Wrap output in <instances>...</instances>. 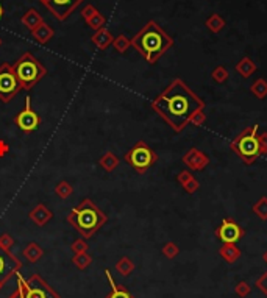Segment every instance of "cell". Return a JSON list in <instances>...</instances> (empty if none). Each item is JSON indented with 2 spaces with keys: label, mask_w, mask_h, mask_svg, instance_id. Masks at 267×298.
<instances>
[{
  "label": "cell",
  "mask_w": 267,
  "mask_h": 298,
  "mask_svg": "<svg viewBox=\"0 0 267 298\" xmlns=\"http://www.w3.org/2000/svg\"><path fill=\"white\" fill-rule=\"evenodd\" d=\"M152 108L172 130L180 133L187 127L199 109H205V101L191 91L183 80L175 78L152 101Z\"/></svg>",
  "instance_id": "cell-1"
},
{
  "label": "cell",
  "mask_w": 267,
  "mask_h": 298,
  "mask_svg": "<svg viewBox=\"0 0 267 298\" xmlns=\"http://www.w3.org/2000/svg\"><path fill=\"white\" fill-rule=\"evenodd\" d=\"M131 45L143 55L147 62L155 64L174 45V39L155 20H148L139 33L131 38Z\"/></svg>",
  "instance_id": "cell-2"
},
{
  "label": "cell",
  "mask_w": 267,
  "mask_h": 298,
  "mask_svg": "<svg viewBox=\"0 0 267 298\" xmlns=\"http://www.w3.org/2000/svg\"><path fill=\"white\" fill-rule=\"evenodd\" d=\"M67 220L84 238H91L94 233L106 223V216L89 199H84L80 205L70 211Z\"/></svg>",
  "instance_id": "cell-3"
},
{
  "label": "cell",
  "mask_w": 267,
  "mask_h": 298,
  "mask_svg": "<svg viewBox=\"0 0 267 298\" xmlns=\"http://www.w3.org/2000/svg\"><path fill=\"white\" fill-rule=\"evenodd\" d=\"M11 66H13L14 75L18 78L21 88L25 91H30L38 81H41L47 74V70L41 64V61H38L30 52L22 53Z\"/></svg>",
  "instance_id": "cell-4"
},
{
  "label": "cell",
  "mask_w": 267,
  "mask_h": 298,
  "mask_svg": "<svg viewBox=\"0 0 267 298\" xmlns=\"http://www.w3.org/2000/svg\"><path fill=\"white\" fill-rule=\"evenodd\" d=\"M258 130H260V125L255 123L252 127L246 128L244 131H241L231 142V150L236 153L247 166H252L253 162H256L258 156H260Z\"/></svg>",
  "instance_id": "cell-5"
},
{
  "label": "cell",
  "mask_w": 267,
  "mask_h": 298,
  "mask_svg": "<svg viewBox=\"0 0 267 298\" xmlns=\"http://www.w3.org/2000/svg\"><path fill=\"white\" fill-rule=\"evenodd\" d=\"M123 159L127 161L136 172L144 174L147 169H150L156 162L158 156H156V153L145 142L139 140V142H136L127 153H125Z\"/></svg>",
  "instance_id": "cell-6"
},
{
  "label": "cell",
  "mask_w": 267,
  "mask_h": 298,
  "mask_svg": "<svg viewBox=\"0 0 267 298\" xmlns=\"http://www.w3.org/2000/svg\"><path fill=\"white\" fill-rule=\"evenodd\" d=\"M21 89L22 88L14 75L13 66L8 64V62H3L0 66V100L3 103H8Z\"/></svg>",
  "instance_id": "cell-7"
},
{
  "label": "cell",
  "mask_w": 267,
  "mask_h": 298,
  "mask_svg": "<svg viewBox=\"0 0 267 298\" xmlns=\"http://www.w3.org/2000/svg\"><path fill=\"white\" fill-rule=\"evenodd\" d=\"M58 20H66L84 0H39Z\"/></svg>",
  "instance_id": "cell-8"
},
{
  "label": "cell",
  "mask_w": 267,
  "mask_h": 298,
  "mask_svg": "<svg viewBox=\"0 0 267 298\" xmlns=\"http://www.w3.org/2000/svg\"><path fill=\"white\" fill-rule=\"evenodd\" d=\"M216 236L224 244H236L241 238H244V230L241 228V225L236 220L225 217L216 228Z\"/></svg>",
  "instance_id": "cell-9"
},
{
  "label": "cell",
  "mask_w": 267,
  "mask_h": 298,
  "mask_svg": "<svg viewBox=\"0 0 267 298\" xmlns=\"http://www.w3.org/2000/svg\"><path fill=\"white\" fill-rule=\"evenodd\" d=\"M30 100H31L30 97L25 99V108H23L22 111L14 117V123L18 125V127H19L22 131H25V133H31V131L38 130L39 122H41L38 113L31 109Z\"/></svg>",
  "instance_id": "cell-10"
},
{
  "label": "cell",
  "mask_w": 267,
  "mask_h": 298,
  "mask_svg": "<svg viewBox=\"0 0 267 298\" xmlns=\"http://www.w3.org/2000/svg\"><path fill=\"white\" fill-rule=\"evenodd\" d=\"M18 278L21 279V283H22L25 298H57V297H55V294L50 291V287H47L39 278L33 277L30 281H25L22 278V275H19V273H18Z\"/></svg>",
  "instance_id": "cell-11"
},
{
  "label": "cell",
  "mask_w": 267,
  "mask_h": 298,
  "mask_svg": "<svg viewBox=\"0 0 267 298\" xmlns=\"http://www.w3.org/2000/svg\"><path fill=\"white\" fill-rule=\"evenodd\" d=\"M182 161L186 164L187 167H189L191 170H203L205 167H208V164H209V156L206 153H203L202 150H199V148H189L185 155H183V158Z\"/></svg>",
  "instance_id": "cell-12"
},
{
  "label": "cell",
  "mask_w": 267,
  "mask_h": 298,
  "mask_svg": "<svg viewBox=\"0 0 267 298\" xmlns=\"http://www.w3.org/2000/svg\"><path fill=\"white\" fill-rule=\"evenodd\" d=\"M21 267V262L14 256L8 253V250L0 245V287L5 283V279Z\"/></svg>",
  "instance_id": "cell-13"
},
{
  "label": "cell",
  "mask_w": 267,
  "mask_h": 298,
  "mask_svg": "<svg viewBox=\"0 0 267 298\" xmlns=\"http://www.w3.org/2000/svg\"><path fill=\"white\" fill-rule=\"evenodd\" d=\"M82 18L84 19V22L88 23V25L92 30H96V31L100 30V28H103L105 23H106L105 16H102L96 10V6H92V5H88V6L83 8V10H82Z\"/></svg>",
  "instance_id": "cell-14"
},
{
  "label": "cell",
  "mask_w": 267,
  "mask_h": 298,
  "mask_svg": "<svg viewBox=\"0 0 267 298\" xmlns=\"http://www.w3.org/2000/svg\"><path fill=\"white\" fill-rule=\"evenodd\" d=\"M177 181L183 186V189H185L187 194L197 192L199 187H200L199 179L195 178L189 170H182V172H180V174L177 175Z\"/></svg>",
  "instance_id": "cell-15"
},
{
  "label": "cell",
  "mask_w": 267,
  "mask_h": 298,
  "mask_svg": "<svg viewBox=\"0 0 267 298\" xmlns=\"http://www.w3.org/2000/svg\"><path fill=\"white\" fill-rule=\"evenodd\" d=\"M30 33H31V38H33L38 44H47L55 36L53 28L47 22H42L41 25H38L35 30H31Z\"/></svg>",
  "instance_id": "cell-16"
},
{
  "label": "cell",
  "mask_w": 267,
  "mask_h": 298,
  "mask_svg": "<svg viewBox=\"0 0 267 298\" xmlns=\"http://www.w3.org/2000/svg\"><path fill=\"white\" fill-rule=\"evenodd\" d=\"M91 41L94 42V45L97 47V49H100V50H105L106 47H109L113 44V41H114V38H113V35L109 33V31L103 27V28H100V30H97L96 33H94L92 36H91Z\"/></svg>",
  "instance_id": "cell-17"
},
{
  "label": "cell",
  "mask_w": 267,
  "mask_h": 298,
  "mask_svg": "<svg viewBox=\"0 0 267 298\" xmlns=\"http://www.w3.org/2000/svg\"><path fill=\"white\" fill-rule=\"evenodd\" d=\"M219 255L225 262L234 264L241 258V250L236 244H222V247L219 248Z\"/></svg>",
  "instance_id": "cell-18"
},
{
  "label": "cell",
  "mask_w": 267,
  "mask_h": 298,
  "mask_svg": "<svg viewBox=\"0 0 267 298\" xmlns=\"http://www.w3.org/2000/svg\"><path fill=\"white\" fill-rule=\"evenodd\" d=\"M21 22H22L23 27H27L31 31V30H35L38 25H41L44 19H42V16L35 10V8H30V10H27V13L22 16Z\"/></svg>",
  "instance_id": "cell-19"
},
{
  "label": "cell",
  "mask_w": 267,
  "mask_h": 298,
  "mask_svg": "<svg viewBox=\"0 0 267 298\" xmlns=\"http://www.w3.org/2000/svg\"><path fill=\"white\" fill-rule=\"evenodd\" d=\"M256 62L252 60V58H248V57H244L242 58L238 64H236V72L241 75V77H244V78H248V77H252L255 72H256Z\"/></svg>",
  "instance_id": "cell-20"
},
{
  "label": "cell",
  "mask_w": 267,
  "mask_h": 298,
  "mask_svg": "<svg viewBox=\"0 0 267 298\" xmlns=\"http://www.w3.org/2000/svg\"><path fill=\"white\" fill-rule=\"evenodd\" d=\"M52 216H53V214H52L50 211L47 209L44 205H38V206L30 213V219H31V220H33L36 225H45V223L52 219Z\"/></svg>",
  "instance_id": "cell-21"
},
{
  "label": "cell",
  "mask_w": 267,
  "mask_h": 298,
  "mask_svg": "<svg viewBox=\"0 0 267 298\" xmlns=\"http://www.w3.org/2000/svg\"><path fill=\"white\" fill-rule=\"evenodd\" d=\"M205 25L208 27V30L209 31H213V33H219V31H222L224 28H225V20H224V18L222 16H219V14H216V13H213L209 16V18L205 20Z\"/></svg>",
  "instance_id": "cell-22"
},
{
  "label": "cell",
  "mask_w": 267,
  "mask_h": 298,
  "mask_svg": "<svg viewBox=\"0 0 267 298\" xmlns=\"http://www.w3.org/2000/svg\"><path fill=\"white\" fill-rule=\"evenodd\" d=\"M99 164H100V166L103 167L106 172H111V170H114L117 166H119V158H117L116 155H113L111 152H106V153L100 158Z\"/></svg>",
  "instance_id": "cell-23"
},
{
  "label": "cell",
  "mask_w": 267,
  "mask_h": 298,
  "mask_svg": "<svg viewBox=\"0 0 267 298\" xmlns=\"http://www.w3.org/2000/svg\"><path fill=\"white\" fill-rule=\"evenodd\" d=\"M250 91H252V94L256 99L267 97V81L264 78H258V80L253 81L252 86H250Z\"/></svg>",
  "instance_id": "cell-24"
},
{
  "label": "cell",
  "mask_w": 267,
  "mask_h": 298,
  "mask_svg": "<svg viewBox=\"0 0 267 298\" xmlns=\"http://www.w3.org/2000/svg\"><path fill=\"white\" fill-rule=\"evenodd\" d=\"M106 273V277H108V281H109V286H111V295H109L108 298H131V295L125 291V289H119L116 286L114 283V279L111 277V273H109V270L105 272Z\"/></svg>",
  "instance_id": "cell-25"
},
{
  "label": "cell",
  "mask_w": 267,
  "mask_h": 298,
  "mask_svg": "<svg viewBox=\"0 0 267 298\" xmlns=\"http://www.w3.org/2000/svg\"><path fill=\"white\" fill-rule=\"evenodd\" d=\"M113 47H114V50L116 52H119V53H125L127 52L130 47H131V41L130 39L125 36V35H119V36H116L114 38V41H113Z\"/></svg>",
  "instance_id": "cell-26"
},
{
  "label": "cell",
  "mask_w": 267,
  "mask_h": 298,
  "mask_svg": "<svg viewBox=\"0 0 267 298\" xmlns=\"http://www.w3.org/2000/svg\"><path fill=\"white\" fill-rule=\"evenodd\" d=\"M252 211L261 219V220H267V197L266 195H263V197L255 203L252 206Z\"/></svg>",
  "instance_id": "cell-27"
},
{
  "label": "cell",
  "mask_w": 267,
  "mask_h": 298,
  "mask_svg": "<svg viewBox=\"0 0 267 298\" xmlns=\"http://www.w3.org/2000/svg\"><path fill=\"white\" fill-rule=\"evenodd\" d=\"M228 70H226L225 66H217L213 72H211V78H213V81L217 83V84H224L226 80H228Z\"/></svg>",
  "instance_id": "cell-28"
},
{
  "label": "cell",
  "mask_w": 267,
  "mask_h": 298,
  "mask_svg": "<svg viewBox=\"0 0 267 298\" xmlns=\"http://www.w3.org/2000/svg\"><path fill=\"white\" fill-rule=\"evenodd\" d=\"M23 255H25V258H27L30 262H35L38 258L42 256V250L39 248L36 244H30V245L27 247L25 252H23Z\"/></svg>",
  "instance_id": "cell-29"
},
{
  "label": "cell",
  "mask_w": 267,
  "mask_h": 298,
  "mask_svg": "<svg viewBox=\"0 0 267 298\" xmlns=\"http://www.w3.org/2000/svg\"><path fill=\"white\" fill-rule=\"evenodd\" d=\"M178 253H180V248L175 242H167V244L163 247V255L169 258V259H174L175 256H178Z\"/></svg>",
  "instance_id": "cell-30"
},
{
  "label": "cell",
  "mask_w": 267,
  "mask_h": 298,
  "mask_svg": "<svg viewBox=\"0 0 267 298\" xmlns=\"http://www.w3.org/2000/svg\"><path fill=\"white\" fill-rule=\"evenodd\" d=\"M133 269H135V265H133V262L128 259V258H122L121 262H117V270H119L122 275H130V273L133 272Z\"/></svg>",
  "instance_id": "cell-31"
},
{
  "label": "cell",
  "mask_w": 267,
  "mask_h": 298,
  "mask_svg": "<svg viewBox=\"0 0 267 298\" xmlns=\"http://www.w3.org/2000/svg\"><path fill=\"white\" fill-rule=\"evenodd\" d=\"M250 292H252V287H250V284L247 283V281H239V283L236 284V287H234V294H236L238 297H241V298L248 297Z\"/></svg>",
  "instance_id": "cell-32"
},
{
  "label": "cell",
  "mask_w": 267,
  "mask_h": 298,
  "mask_svg": "<svg viewBox=\"0 0 267 298\" xmlns=\"http://www.w3.org/2000/svg\"><path fill=\"white\" fill-rule=\"evenodd\" d=\"M72 194V186H70L69 183L66 181H62L57 186V195L61 199H67L69 195Z\"/></svg>",
  "instance_id": "cell-33"
},
{
  "label": "cell",
  "mask_w": 267,
  "mask_h": 298,
  "mask_svg": "<svg viewBox=\"0 0 267 298\" xmlns=\"http://www.w3.org/2000/svg\"><path fill=\"white\" fill-rule=\"evenodd\" d=\"M206 122V114H205V109H199L197 113L192 116V119L189 123H192L194 127H202L203 123Z\"/></svg>",
  "instance_id": "cell-34"
},
{
  "label": "cell",
  "mask_w": 267,
  "mask_h": 298,
  "mask_svg": "<svg viewBox=\"0 0 267 298\" xmlns=\"http://www.w3.org/2000/svg\"><path fill=\"white\" fill-rule=\"evenodd\" d=\"M74 262H75L80 269H84L86 265H89L91 258H89V256H86L84 253H78V255L74 258Z\"/></svg>",
  "instance_id": "cell-35"
},
{
  "label": "cell",
  "mask_w": 267,
  "mask_h": 298,
  "mask_svg": "<svg viewBox=\"0 0 267 298\" xmlns=\"http://www.w3.org/2000/svg\"><path fill=\"white\" fill-rule=\"evenodd\" d=\"M258 144H260V156L267 155V131L258 135Z\"/></svg>",
  "instance_id": "cell-36"
},
{
  "label": "cell",
  "mask_w": 267,
  "mask_h": 298,
  "mask_svg": "<svg viewBox=\"0 0 267 298\" xmlns=\"http://www.w3.org/2000/svg\"><path fill=\"white\" fill-rule=\"evenodd\" d=\"M256 287L267 297V272H264L263 275L256 279Z\"/></svg>",
  "instance_id": "cell-37"
},
{
  "label": "cell",
  "mask_w": 267,
  "mask_h": 298,
  "mask_svg": "<svg viewBox=\"0 0 267 298\" xmlns=\"http://www.w3.org/2000/svg\"><path fill=\"white\" fill-rule=\"evenodd\" d=\"M72 250H74V252H77V253H84V250H86L84 242H83V240L75 242V244L72 245Z\"/></svg>",
  "instance_id": "cell-38"
},
{
  "label": "cell",
  "mask_w": 267,
  "mask_h": 298,
  "mask_svg": "<svg viewBox=\"0 0 267 298\" xmlns=\"http://www.w3.org/2000/svg\"><path fill=\"white\" fill-rule=\"evenodd\" d=\"M10 298H25V294H23V287H22V283H21L19 278H18V292H16L14 295H11Z\"/></svg>",
  "instance_id": "cell-39"
},
{
  "label": "cell",
  "mask_w": 267,
  "mask_h": 298,
  "mask_svg": "<svg viewBox=\"0 0 267 298\" xmlns=\"http://www.w3.org/2000/svg\"><path fill=\"white\" fill-rule=\"evenodd\" d=\"M8 150H10V147L6 145L5 140H0V156H5L8 153Z\"/></svg>",
  "instance_id": "cell-40"
},
{
  "label": "cell",
  "mask_w": 267,
  "mask_h": 298,
  "mask_svg": "<svg viewBox=\"0 0 267 298\" xmlns=\"http://www.w3.org/2000/svg\"><path fill=\"white\" fill-rule=\"evenodd\" d=\"M263 261H264V264L267 265V250H266V252L263 253Z\"/></svg>",
  "instance_id": "cell-41"
},
{
  "label": "cell",
  "mask_w": 267,
  "mask_h": 298,
  "mask_svg": "<svg viewBox=\"0 0 267 298\" xmlns=\"http://www.w3.org/2000/svg\"><path fill=\"white\" fill-rule=\"evenodd\" d=\"M2 16H3V6L0 5V19H2Z\"/></svg>",
  "instance_id": "cell-42"
},
{
  "label": "cell",
  "mask_w": 267,
  "mask_h": 298,
  "mask_svg": "<svg viewBox=\"0 0 267 298\" xmlns=\"http://www.w3.org/2000/svg\"><path fill=\"white\" fill-rule=\"evenodd\" d=\"M0 45H2V39H0Z\"/></svg>",
  "instance_id": "cell-43"
}]
</instances>
